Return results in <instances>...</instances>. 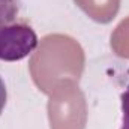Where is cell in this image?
Returning a JSON list of instances; mask_svg holds the SVG:
<instances>
[{"instance_id": "obj_1", "label": "cell", "mask_w": 129, "mask_h": 129, "mask_svg": "<svg viewBox=\"0 0 129 129\" xmlns=\"http://www.w3.org/2000/svg\"><path fill=\"white\" fill-rule=\"evenodd\" d=\"M84 68V54L75 39L64 35H48L30 60L35 84L47 95L63 87L77 86Z\"/></svg>"}, {"instance_id": "obj_4", "label": "cell", "mask_w": 129, "mask_h": 129, "mask_svg": "<svg viewBox=\"0 0 129 129\" xmlns=\"http://www.w3.org/2000/svg\"><path fill=\"white\" fill-rule=\"evenodd\" d=\"M77 6L84 11L96 23L107 24L119 12L120 0H74Z\"/></svg>"}, {"instance_id": "obj_8", "label": "cell", "mask_w": 129, "mask_h": 129, "mask_svg": "<svg viewBox=\"0 0 129 129\" xmlns=\"http://www.w3.org/2000/svg\"><path fill=\"white\" fill-rule=\"evenodd\" d=\"M6 98H8L6 86H5V83H3V80L0 77V114H2V111H3V108L6 105Z\"/></svg>"}, {"instance_id": "obj_6", "label": "cell", "mask_w": 129, "mask_h": 129, "mask_svg": "<svg viewBox=\"0 0 129 129\" xmlns=\"http://www.w3.org/2000/svg\"><path fill=\"white\" fill-rule=\"evenodd\" d=\"M20 15V0H0V27L17 23Z\"/></svg>"}, {"instance_id": "obj_5", "label": "cell", "mask_w": 129, "mask_h": 129, "mask_svg": "<svg viewBox=\"0 0 129 129\" xmlns=\"http://www.w3.org/2000/svg\"><path fill=\"white\" fill-rule=\"evenodd\" d=\"M113 51L123 59H129V17L123 20L111 35Z\"/></svg>"}, {"instance_id": "obj_2", "label": "cell", "mask_w": 129, "mask_h": 129, "mask_svg": "<svg viewBox=\"0 0 129 129\" xmlns=\"http://www.w3.org/2000/svg\"><path fill=\"white\" fill-rule=\"evenodd\" d=\"M86 101L77 86H68L50 95L48 117L51 129H84Z\"/></svg>"}, {"instance_id": "obj_7", "label": "cell", "mask_w": 129, "mask_h": 129, "mask_svg": "<svg viewBox=\"0 0 129 129\" xmlns=\"http://www.w3.org/2000/svg\"><path fill=\"white\" fill-rule=\"evenodd\" d=\"M120 129H129V86L122 93V126Z\"/></svg>"}, {"instance_id": "obj_3", "label": "cell", "mask_w": 129, "mask_h": 129, "mask_svg": "<svg viewBox=\"0 0 129 129\" xmlns=\"http://www.w3.org/2000/svg\"><path fill=\"white\" fill-rule=\"evenodd\" d=\"M38 45V36L27 23L0 27V60L17 62L27 57Z\"/></svg>"}]
</instances>
